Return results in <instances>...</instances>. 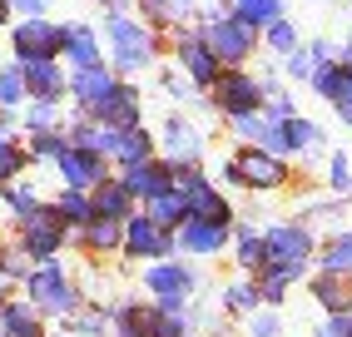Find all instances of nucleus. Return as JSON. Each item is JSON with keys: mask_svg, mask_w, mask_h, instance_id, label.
Returning a JSON list of instances; mask_svg holds the SVG:
<instances>
[{"mask_svg": "<svg viewBox=\"0 0 352 337\" xmlns=\"http://www.w3.org/2000/svg\"><path fill=\"white\" fill-rule=\"evenodd\" d=\"M0 204L10 208V219H25V213H35V208L45 204V194H40L25 174H20V179H10V184H0Z\"/></svg>", "mask_w": 352, "mask_h": 337, "instance_id": "nucleus-34", "label": "nucleus"}, {"mask_svg": "<svg viewBox=\"0 0 352 337\" xmlns=\"http://www.w3.org/2000/svg\"><path fill=\"white\" fill-rule=\"evenodd\" d=\"M233 238V224H214V219H184L174 228V253L179 258H219Z\"/></svg>", "mask_w": 352, "mask_h": 337, "instance_id": "nucleus-13", "label": "nucleus"}, {"mask_svg": "<svg viewBox=\"0 0 352 337\" xmlns=\"http://www.w3.org/2000/svg\"><path fill=\"white\" fill-rule=\"evenodd\" d=\"M338 60H342V65H347V69H352V30H347V40H342V45H338Z\"/></svg>", "mask_w": 352, "mask_h": 337, "instance_id": "nucleus-52", "label": "nucleus"}, {"mask_svg": "<svg viewBox=\"0 0 352 337\" xmlns=\"http://www.w3.org/2000/svg\"><path fill=\"white\" fill-rule=\"evenodd\" d=\"M120 85V75H114L109 65H89V69H69V80H65V100L75 105V114H89L104 94Z\"/></svg>", "mask_w": 352, "mask_h": 337, "instance_id": "nucleus-18", "label": "nucleus"}, {"mask_svg": "<svg viewBox=\"0 0 352 337\" xmlns=\"http://www.w3.org/2000/svg\"><path fill=\"white\" fill-rule=\"evenodd\" d=\"M308 293H313V303L333 318V312H347L352 307V278L347 273H313L308 278Z\"/></svg>", "mask_w": 352, "mask_h": 337, "instance_id": "nucleus-21", "label": "nucleus"}, {"mask_svg": "<svg viewBox=\"0 0 352 337\" xmlns=\"http://www.w3.org/2000/svg\"><path fill=\"white\" fill-rule=\"evenodd\" d=\"M278 124H283V139H288V159H313V154L327 149V134H322L318 119L288 114V119H278Z\"/></svg>", "mask_w": 352, "mask_h": 337, "instance_id": "nucleus-20", "label": "nucleus"}, {"mask_svg": "<svg viewBox=\"0 0 352 337\" xmlns=\"http://www.w3.org/2000/svg\"><path fill=\"white\" fill-rule=\"evenodd\" d=\"M95 30H100V45H104V65L120 80H139L164 55V35L149 30L139 15H104Z\"/></svg>", "mask_w": 352, "mask_h": 337, "instance_id": "nucleus-1", "label": "nucleus"}, {"mask_svg": "<svg viewBox=\"0 0 352 337\" xmlns=\"http://www.w3.org/2000/svg\"><path fill=\"white\" fill-rule=\"evenodd\" d=\"M219 303H223L228 318H248L253 307H263V298H258V283H253V278H233V283H223Z\"/></svg>", "mask_w": 352, "mask_h": 337, "instance_id": "nucleus-35", "label": "nucleus"}, {"mask_svg": "<svg viewBox=\"0 0 352 337\" xmlns=\"http://www.w3.org/2000/svg\"><path fill=\"white\" fill-rule=\"evenodd\" d=\"M89 208H95V219H114V224H124V219H129V213H134L139 204L129 199V188H124L120 179L109 174L100 188H89Z\"/></svg>", "mask_w": 352, "mask_h": 337, "instance_id": "nucleus-22", "label": "nucleus"}, {"mask_svg": "<svg viewBox=\"0 0 352 337\" xmlns=\"http://www.w3.org/2000/svg\"><path fill=\"white\" fill-rule=\"evenodd\" d=\"M139 208H144V213H149V219H154L159 228H169V233H174L184 219H189V204H184V194H179V188H164V194L144 199Z\"/></svg>", "mask_w": 352, "mask_h": 337, "instance_id": "nucleus-29", "label": "nucleus"}, {"mask_svg": "<svg viewBox=\"0 0 352 337\" xmlns=\"http://www.w3.org/2000/svg\"><path fill=\"white\" fill-rule=\"evenodd\" d=\"M6 6H10V15L20 20V15H50L55 0H6Z\"/></svg>", "mask_w": 352, "mask_h": 337, "instance_id": "nucleus-47", "label": "nucleus"}, {"mask_svg": "<svg viewBox=\"0 0 352 337\" xmlns=\"http://www.w3.org/2000/svg\"><path fill=\"white\" fill-rule=\"evenodd\" d=\"M258 233H263V263H293V268H313V253H318V233H313V224L283 219V224H268V228H258Z\"/></svg>", "mask_w": 352, "mask_h": 337, "instance_id": "nucleus-8", "label": "nucleus"}, {"mask_svg": "<svg viewBox=\"0 0 352 337\" xmlns=\"http://www.w3.org/2000/svg\"><path fill=\"white\" fill-rule=\"evenodd\" d=\"M219 179L228 188H248V194H278V188H288L298 179V168H293V159H278L268 149H258V144H239L219 164Z\"/></svg>", "mask_w": 352, "mask_h": 337, "instance_id": "nucleus-2", "label": "nucleus"}, {"mask_svg": "<svg viewBox=\"0 0 352 337\" xmlns=\"http://www.w3.org/2000/svg\"><path fill=\"white\" fill-rule=\"evenodd\" d=\"M65 69H89V65H104V45L100 30L89 20H65V50H60Z\"/></svg>", "mask_w": 352, "mask_h": 337, "instance_id": "nucleus-19", "label": "nucleus"}, {"mask_svg": "<svg viewBox=\"0 0 352 337\" xmlns=\"http://www.w3.org/2000/svg\"><path fill=\"white\" fill-rule=\"evenodd\" d=\"M0 337H6V332H0Z\"/></svg>", "mask_w": 352, "mask_h": 337, "instance_id": "nucleus-59", "label": "nucleus"}, {"mask_svg": "<svg viewBox=\"0 0 352 337\" xmlns=\"http://www.w3.org/2000/svg\"><path fill=\"white\" fill-rule=\"evenodd\" d=\"M0 332L6 337H45L50 327H45V318L25 298H6V307H0Z\"/></svg>", "mask_w": 352, "mask_h": 337, "instance_id": "nucleus-25", "label": "nucleus"}, {"mask_svg": "<svg viewBox=\"0 0 352 337\" xmlns=\"http://www.w3.org/2000/svg\"><path fill=\"white\" fill-rule=\"evenodd\" d=\"M194 25H199V35H204V45L219 55V65L223 69H243L253 55H258V30L253 25H243L239 15H228V10H199L194 15Z\"/></svg>", "mask_w": 352, "mask_h": 337, "instance_id": "nucleus-4", "label": "nucleus"}, {"mask_svg": "<svg viewBox=\"0 0 352 337\" xmlns=\"http://www.w3.org/2000/svg\"><path fill=\"white\" fill-rule=\"evenodd\" d=\"M30 168V154H25V139L20 134H6L0 129V184H10V179H20Z\"/></svg>", "mask_w": 352, "mask_h": 337, "instance_id": "nucleus-38", "label": "nucleus"}, {"mask_svg": "<svg viewBox=\"0 0 352 337\" xmlns=\"http://www.w3.org/2000/svg\"><path fill=\"white\" fill-rule=\"evenodd\" d=\"M154 129L144 124H129V129H114V149H109V164H139V159H154Z\"/></svg>", "mask_w": 352, "mask_h": 337, "instance_id": "nucleus-23", "label": "nucleus"}, {"mask_svg": "<svg viewBox=\"0 0 352 337\" xmlns=\"http://www.w3.org/2000/svg\"><path fill=\"white\" fill-rule=\"evenodd\" d=\"M104 15H134V0H95Z\"/></svg>", "mask_w": 352, "mask_h": 337, "instance_id": "nucleus-49", "label": "nucleus"}, {"mask_svg": "<svg viewBox=\"0 0 352 337\" xmlns=\"http://www.w3.org/2000/svg\"><path fill=\"white\" fill-rule=\"evenodd\" d=\"M89 119H100V124H109V129L144 124V89H139L134 80H120L95 109H89Z\"/></svg>", "mask_w": 352, "mask_h": 337, "instance_id": "nucleus-16", "label": "nucleus"}, {"mask_svg": "<svg viewBox=\"0 0 352 337\" xmlns=\"http://www.w3.org/2000/svg\"><path fill=\"white\" fill-rule=\"evenodd\" d=\"M263 114H268V119H288V114H298V105H293V89H278V94H268V100H263Z\"/></svg>", "mask_w": 352, "mask_h": 337, "instance_id": "nucleus-46", "label": "nucleus"}, {"mask_svg": "<svg viewBox=\"0 0 352 337\" xmlns=\"http://www.w3.org/2000/svg\"><path fill=\"white\" fill-rule=\"evenodd\" d=\"M45 337H69V332H65V327H60V332H45Z\"/></svg>", "mask_w": 352, "mask_h": 337, "instance_id": "nucleus-57", "label": "nucleus"}, {"mask_svg": "<svg viewBox=\"0 0 352 337\" xmlns=\"http://www.w3.org/2000/svg\"><path fill=\"white\" fill-rule=\"evenodd\" d=\"M65 20L55 15H20L10 20V60H60Z\"/></svg>", "mask_w": 352, "mask_h": 337, "instance_id": "nucleus-7", "label": "nucleus"}, {"mask_svg": "<svg viewBox=\"0 0 352 337\" xmlns=\"http://www.w3.org/2000/svg\"><path fill=\"white\" fill-rule=\"evenodd\" d=\"M0 65H6V55H0Z\"/></svg>", "mask_w": 352, "mask_h": 337, "instance_id": "nucleus-58", "label": "nucleus"}, {"mask_svg": "<svg viewBox=\"0 0 352 337\" xmlns=\"http://www.w3.org/2000/svg\"><path fill=\"white\" fill-rule=\"evenodd\" d=\"M69 238H80V248H85L89 258H109V253H120L124 224H114V219H89L85 228H75Z\"/></svg>", "mask_w": 352, "mask_h": 337, "instance_id": "nucleus-24", "label": "nucleus"}, {"mask_svg": "<svg viewBox=\"0 0 352 337\" xmlns=\"http://www.w3.org/2000/svg\"><path fill=\"white\" fill-rule=\"evenodd\" d=\"M333 318H338V327H342V332L352 337V307H347V312H333Z\"/></svg>", "mask_w": 352, "mask_h": 337, "instance_id": "nucleus-54", "label": "nucleus"}, {"mask_svg": "<svg viewBox=\"0 0 352 337\" xmlns=\"http://www.w3.org/2000/svg\"><path fill=\"white\" fill-rule=\"evenodd\" d=\"M120 253L129 263H159V258H174V233L159 228L144 208H134L124 219V238H120Z\"/></svg>", "mask_w": 352, "mask_h": 337, "instance_id": "nucleus-12", "label": "nucleus"}, {"mask_svg": "<svg viewBox=\"0 0 352 337\" xmlns=\"http://www.w3.org/2000/svg\"><path fill=\"white\" fill-rule=\"evenodd\" d=\"M20 287H25V303L40 312V318H55V323H65L75 307H85V287L75 283V273H69L60 258L35 263L30 278L20 283Z\"/></svg>", "mask_w": 352, "mask_h": 337, "instance_id": "nucleus-3", "label": "nucleus"}, {"mask_svg": "<svg viewBox=\"0 0 352 337\" xmlns=\"http://www.w3.org/2000/svg\"><path fill=\"white\" fill-rule=\"evenodd\" d=\"M65 332L69 337H109V307L104 303H85L65 318Z\"/></svg>", "mask_w": 352, "mask_h": 337, "instance_id": "nucleus-32", "label": "nucleus"}, {"mask_svg": "<svg viewBox=\"0 0 352 337\" xmlns=\"http://www.w3.org/2000/svg\"><path fill=\"white\" fill-rule=\"evenodd\" d=\"M114 179L129 188L134 204H144V199L164 194V188H174V164L154 154V159H139V164H120V168H114Z\"/></svg>", "mask_w": 352, "mask_h": 337, "instance_id": "nucleus-15", "label": "nucleus"}, {"mask_svg": "<svg viewBox=\"0 0 352 337\" xmlns=\"http://www.w3.org/2000/svg\"><path fill=\"white\" fill-rule=\"evenodd\" d=\"M154 149H159V159H169V164H204L208 134L194 124V114H169L154 129Z\"/></svg>", "mask_w": 352, "mask_h": 337, "instance_id": "nucleus-11", "label": "nucleus"}, {"mask_svg": "<svg viewBox=\"0 0 352 337\" xmlns=\"http://www.w3.org/2000/svg\"><path fill=\"white\" fill-rule=\"evenodd\" d=\"M20 139H25V154H30V168H50L65 149H69V139H65V124L60 129H40V134H20Z\"/></svg>", "mask_w": 352, "mask_h": 337, "instance_id": "nucleus-30", "label": "nucleus"}, {"mask_svg": "<svg viewBox=\"0 0 352 337\" xmlns=\"http://www.w3.org/2000/svg\"><path fill=\"white\" fill-rule=\"evenodd\" d=\"M308 55H313V65H327V60H338V45L318 35V40H308Z\"/></svg>", "mask_w": 352, "mask_h": 337, "instance_id": "nucleus-48", "label": "nucleus"}, {"mask_svg": "<svg viewBox=\"0 0 352 337\" xmlns=\"http://www.w3.org/2000/svg\"><path fill=\"white\" fill-rule=\"evenodd\" d=\"M248 337H283V318H278V307H253L248 312Z\"/></svg>", "mask_w": 352, "mask_h": 337, "instance_id": "nucleus-45", "label": "nucleus"}, {"mask_svg": "<svg viewBox=\"0 0 352 337\" xmlns=\"http://www.w3.org/2000/svg\"><path fill=\"white\" fill-rule=\"evenodd\" d=\"M263 85H258V75H248L243 69H223V75L214 80V89H208V109H214L219 119H239V114H258L263 109Z\"/></svg>", "mask_w": 352, "mask_h": 337, "instance_id": "nucleus-9", "label": "nucleus"}, {"mask_svg": "<svg viewBox=\"0 0 352 337\" xmlns=\"http://www.w3.org/2000/svg\"><path fill=\"white\" fill-rule=\"evenodd\" d=\"M15 65H20V80H25V100L65 105V80H69L65 60H15Z\"/></svg>", "mask_w": 352, "mask_h": 337, "instance_id": "nucleus-17", "label": "nucleus"}, {"mask_svg": "<svg viewBox=\"0 0 352 337\" xmlns=\"http://www.w3.org/2000/svg\"><path fill=\"white\" fill-rule=\"evenodd\" d=\"M25 105V80H20V65L6 60L0 65V109H20Z\"/></svg>", "mask_w": 352, "mask_h": 337, "instance_id": "nucleus-41", "label": "nucleus"}, {"mask_svg": "<svg viewBox=\"0 0 352 337\" xmlns=\"http://www.w3.org/2000/svg\"><path fill=\"white\" fill-rule=\"evenodd\" d=\"M347 85H352V69L342 60H327V65H318L313 75H308V89L318 94V100H327V105H338L342 94H347Z\"/></svg>", "mask_w": 352, "mask_h": 337, "instance_id": "nucleus-28", "label": "nucleus"}, {"mask_svg": "<svg viewBox=\"0 0 352 337\" xmlns=\"http://www.w3.org/2000/svg\"><path fill=\"white\" fill-rule=\"evenodd\" d=\"M55 168V179H60V188H80V194H89V188H100L109 174H114V164L109 159H100V154H89V149H69L50 164Z\"/></svg>", "mask_w": 352, "mask_h": 337, "instance_id": "nucleus-14", "label": "nucleus"}, {"mask_svg": "<svg viewBox=\"0 0 352 337\" xmlns=\"http://www.w3.org/2000/svg\"><path fill=\"white\" fill-rule=\"evenodd\" d=\"M228 15H239L243 25H253V30H263V25H273L278 15H288V6H283V0H228Z\"/></svg>", "mask_w": 352, "mask_h": 337, "instance_id": "nucleus-36", "label": "nucleus"}, {"mask_svg": "<svg viewBox=\"0 0 352 337\" xmlns=\"http://www.w3.org/2000/svg\"><path fill=\"white\" fill-rule=\"evenodd\" d=\"M313 337H347V332H342V327H338V318H327V323H322V327H318V332H313Z\"/></svg>", "mask_w": 352, "mask_h": 337, "instance_id": "nucleus-51", "label": "nucleus"}, {"mask_svg": "<svg viewBox=\"0 0 352 337\" xmlns=\"http://www.w3.org/2000/svg\"><path fill=\"white\" fill-rule=\"evenodd\" d=\"M10 20H15V15H10V6L0 0V30H10Z\"/></svg>", "mask_w": 352, "mask_h": 337, "instance_id": "nucleus-55", "label": "nucleus"}, {"mask_svg": "<svg viewBox=\"0 0 352 337\" xmlns=\"http://www.w3.org/2000/svg\"><path fill=\"white\" fill-rule=\"evenodd\" d=\"M164 50L174 55V69L184 80H189L199 94H208L214 89V80L223 75V65H219V55L208 50L204 45V35H199V25H189V20H184V25H174L169 35H164Z\"/></svg>", "mask_w": 352, "mask_h": 337, "instance_id": "nucleus-5", "label": "nucleus"}, {"mask_svg": "<svg viewBox=\"0 0 352 337\" xmlns=\"http://www.w3.org/2000/svg\"><path fill=\"white\" fill-rule=\"evenodd\" d=\"M278 65H283V80H293V85H308V75H313V55H308V45H298V50H288L283 60H278Z\"/></svg>", "mask_w": 352, "mask_h": 337, "instance_id": "nucleus-44", "label": "nucleus"}, {"mask_svg": "<svg viewBox=\"0 0 352 337\" xmlns=\"http://www.w3.org/2000/svg\"><path fill=\"white\" fill-rule=\"evenodd\" d=\"M313 263H318V273H347L352 278V228L327 233L318 243V253H313Z\"/></svg>", "mask_w": 352, "mask_h": 337, "instance_id": "nucleus-26", "label": "nucleus"}, {"mask_svg": "<svg viewBox=\"0 0 352 337\" xmlns=\"http://www.w3.org/2000/svg\"><path fill=\"white\" fill-rule=\"evenodd\" d=\"M327 188H333L338 199H352V159L342 149L327 154Z\"/></svg>", "mask_w": 352, "mask_h": 337, "instance_id": "nucleus-42", "label": "nucleus"}, {"mask_svg": "<svg viewBox=\"0 0 352 337\" xmlns=\"http://www.w3.org/2000/svg\"><path fill=\"white\" fill-rule=\"evenodd\" d=\"M159 85H164V94H169L174 105H204V94H199L189 80H184L179 69H164V75H159Z\"/></svg>", "mask_w": 352, "mask_h": 337, "instance_id": "nucleus-43", "label": "nucleus"}, {"mask_svg": "<svg viewBox=\"0 0 352 337\" xmlns=\"http://www.w3.org/2000/svg\"><path fill=\"white\" fill-rule=\"evenodd\" d=\"M298 45H302V35H298V25H293L288 15H278L273 25H263V30H258V50H268L273 60H283L288 50H298Z\"/></svg>", "mask_w": 352, "mask_h": 337, "instance_id": "nucleus-33", "label": "nucleus"}, {"mask_svg": "<svg viewBox=\"0 0 352 337\" xmlns=\"http://www.w3.org/2000/svg\"><path fill=\"white\" fill-rule=\"evenodd\" d=\"M333 109H338V119H342V124H347V129H352V94H342V100H338V105H333Z\"/></svg>", "mask_w": 352, "mask_h": 337, "instance_id": "nucleus-50", "label": "nucleus"}, {"mask_svg": "<svg viewBox=\"0 0 352 337\" xmlns=\"http://www.w3.org/2000/svg\"><path fill=\"white\" fill-rule=\"evenodd\" d=\"M174 6H179L184 20H194V15H199V0H174Z\"/></svg>", "mask_w": 352, "mask_h": 337, "instance_id": "nucleus-53", "label": "nucleus"}, {"mask_svg": "<svg viewBox=\"0 0 352 337\" xmlns=\"http://www.w3.org/2000/svg\"><path fill=\"white\" fill-rule=\"evenodd\" d=\"M228 248H233V263L243 268V278H253L258 268H263V233H258L253 224H233Z\"/></svg>", "mask_w": 352, "mask_h": 337, "instance_id": "nucleus-27", "label": "nucleus"}, {"mask_svg": "<svg viewBox=\"0 0 352 337\" xmlns=\"http://www.w3.org/2000/svg\"><path fill=\"white\" fill-rule=\"evenodd\" d=\"M134 10H139V20H144L149 30H159V35H169L174 25H184V15H179L174 0H134Z\"/></svg>", "mask_w": 352, "mask_h": 337, "instance_id": "nucleus-39", "label": "nucleus"}, {"mask_svg": "<svg viewBox=\"0 0 352 337\" xmlns=\"http://www.w3.org/2000/svg\"><path fill=\"white\" fill-rule=\"evenodd\" d=\"M6 298H10V287H6V283H0V307H6Z\"/></svg>", "mask_w": 352, "mask_h": 337, "instance_id": "nucleus-56", "label": "nucleus"}, {"mask_svg": "<svg viewBox=\"0 0 352 337\" xmlns=\"http://www.w3.org/2000/svg\"><path fill=\"white\" fill-rule=\"evenodd\" d=\"M15 243L25 248L35 263H45V258H60V253L69 248V228L55 219L50 199H45L35 213H25V219H15Z\"/></svg>", "mask_w": 352, "mask_h": 337, "instance_id": "nucleus-10", "label": "nucleus"}, {"mask_svg": "<svg viewBox=\"0 0 352 337\" xmlns=\"http://www.w3.org/2000/svg\"><path fill=\"white\" fill-rule=\"evenodd\" d=\"M144 293H149V303H164V307H189L199 293V268L184 263L179 253L144 263Z\"/></svg>", "mask_w": 352, "mask_h": 337, "instance_id": "nucleus-6", "label": "nucleus"}, {"mask_svg": "<svg viewBox=\"0 0 352 337\" xmlns=\"http://www.w3.org/2000/svg\"><path fill=\"white\" fill-rule=\"evenodd\" d=\"M30 268H35V258L20 248L15 238H6V243H0V283H6V287H20V283L30 278Z\"/></svg>", "mask_w": 352, "mask_h": 337, "instance_id": "nucleus-37", "label": "nucleus"}, {"mask_svg": "<svg viewBox=\"0 0 352 337\" xmlns=\"http://www.w3.org/2000/svg\"><path fill=\"white\" fill-rule=\"evenodd\" d=\"M50 208H55V219L75 233V228H85L89 219H95V208H89V194H80V188H60V194L50 199Z\"/></svg>", "mask_w": 352, "mask_h": 337, "instance_id": "nucleus-31", "label": "nucleus"}, {"mask_svg": "<svg viewBox=\"0 0 352 337\" xmlns=\"http://www.w3.org/2000/svg\"><path fill=\"white\" fill-rule=\"evenodd\" d=\"M65 114L60 105H45V100H25L20 105V134H40V129H60Z\"/></svg>", "mask_w": 352, "mask_h": 337, "instance_id": "nucleus-40", "label": "nucleus"}]
</instances>
